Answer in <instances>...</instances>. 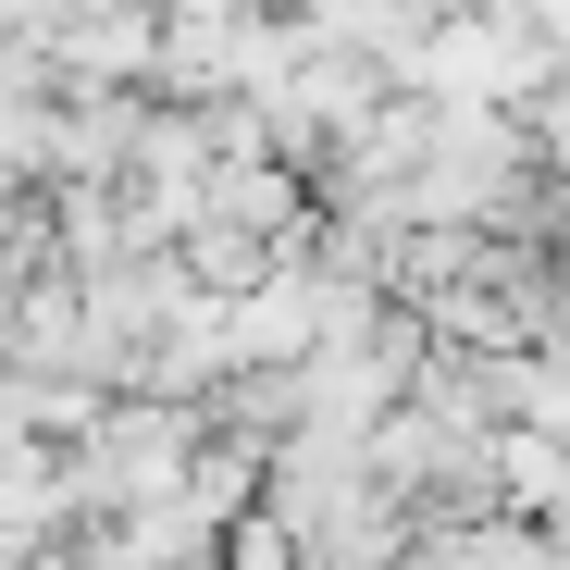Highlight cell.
Returning <instances> with one entry per match:
<instances>
[{"mask_svg":"<svg viewBox=\"0 0 570 570\" xmlns=\"http://www.w3.org/2000/svg\"><path fill=\"white\" fill-rule=\"evenodd\" d=\"M0 372H50V385H87L112 397V360H100V323H87V285L62 261H26L0 285Z\"/></svg>","mask_w":570,"mask_h":570,"instance_id":"cell-1","label":"cell"},{"mask_svg":"<svg viewBox=\"0 0 570 570\" xmlns=\"http://www.w3.org/2000/svg\"><path fill=\"white\" fill-rule=\"evenodd\" d=\"M285 38H298V50H335V62H372L385 87H410V62H422V38H434V0H298Z\"/></svg>","mask_w":570,"mask_h":570,"instance_id":"cell-2","label":"cell"},{"mask_svg":"<svg viewBox=\"0 0 570 570\" xmlns=\"http://www.w3.org/2000/svg\"><path fill=\"white\" fill-rule=\"evenodd\" d=\"M137 112H149V100L62 87V100H50V137H38V186H125V161H137Z\"/></svg>","mask_w":570,"mask_h":570,"instance_id":"cell-3","label":"cell"},{"mask_svg":"<svg viewBox=\"0 0 570 570\" xmlns=\"http://www.w3.org/2000/svg\"><path fill=\"white\" fill-rule=\"evenodd\" d=\"M212 570H298V546H285V533L248 509V521H224V533H212Z\"/></svg>","mask_w":570,"mask_h":570,"instance_id":"cell-4","label":"cell"}]
</instances>
